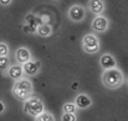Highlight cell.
Returning <instances> with one entry per match:
<instances>
[{"mask_svg":"<svg viewBox=\"0 0 128 121\" xmlns=\"http://www.w3.org/2000/svg\"><path fill=\"white\" fill-rule=\"evenodd\" d=\"M101 78H102L103 85L110 88V89H118L122 85V83H123V74L117 68L103 71Z\"/></svg>","mask_w":128,"mask_h":121,"instance_id":"1","label":"cell"},{"mask_svg":"<svg viewBox=\"0 0 128 121\" xmlns=\"http://www.w3.org/2000/svg\"><path fill=\"white\" fill-rule=\"evenodd\" d=\"M44 111V103L39 98H30L25 101V113H28L29 115L38 118Z\"/></svg>","mask_w":128,"mask_h":121,"instance_id":"2","label":"cell"},{"mask_svg":"<svg viewBox=\"0 0 128 121\" xmlns=\"http://www.w3.org/2000/svg\"><path fill=\"white\" fill-rule=\"evenodd\" d=\"M82 47H84L85 52L90 53V54L97 53L100 51V41L94 35L88 34L82 39Z\"/></svg>","mask_w":128,"mask_h":121,"instance_id":"3","label":"cell"},{"mask_svg":"<svg viewBox=\"0 0 128 121\" xmlns=\"http://www.w3.org/2000/svg\"><path fill=\"white\" fill-rule=\"evenodd\" d=\"M85 9L81 6V5H74L71 9H70V11H68V17L72 20V21H75V22H80V21H82L84 19H85Z\"/></svg>","mask_w":128,"mask_h":121,"instance_id":"4","label":"cell"},{"mask_svg":"<svg viewBox=\"0 0 128 121\" xmlns=\"http://www.w3.org/2000/svg\"><path fill=\"white\" fill-rule=\"evenodd\" d=\"M92 29L96 32H104L108 29V20L104 16H96V19L92 21Z\"/></svg>","mask_w":128,"mask_h":121,"instance_id":"5","label":"cell"},{"mask_svg":"<svg viewBox=\"0 0 128 121\" xmlns=\"http://www.w3.org/2000/svg\"><path fill=\"white\" fill-rule=\"evenodd\" d=\"M100 64H101L102 68H104V71L112 69V68H116V59H114V57L112 54L104 53L100 58Z\"/></svg>","mask_w":128,"mask_h":121,"instance_id":"6","label":"cell"},{"mask_svg":"<svg viewBox=\"0 0 128 121\" xmlns=\"http://www.w3.org/2000/svg\"><path fill=\"white\" fill-rule=\"evenodd\" d=\"M16 59H18V62L21 63V64H25V63L30 62V59H31L30 51H29L28 48H24V47L19 48V49L16 51Z\"/></svg>","mask_w":128,"mask_h":121,"instance_id":"7","label":"cell"},{"mask_svg":"<svg viewBox=\"0 0 128 121\" xmlns=\"http://www.w3.org/2000/svg\"><path fill=\"white\" fill-rule=\"evenodd\" d=\"M91 104H92V100L86 94H80L76 98V106L80 108V109H87V108L91 106Z\"/></svg>","mask_w":128,"mask_h":121,"instance_id":"8","label":"cell"},{"mask_svg":"<svg viewBox=\"0 0 128 121\" xmlns=\"http://www.w3.org/2000/svg\"><path fill=\"white\" fill-rule=\"evenodd\" d=\"M88 7H90L91 12H93L96 15H100L104 10V2L101 1V0H92V1L88 2Z\"/></svg>","mask_w":128,"mask_h":121,"instance_id":"9","label":"cell"},{"mask_svg":"<svg viewBox=\"0 0 128 121\" xmlns=\"http://www.w3.org/2000/svg\"><path fill=\"white\" fill-rule=\"evenodd\" d=\"M22 72L28 76H35L38 72H39V63H35V62H28L22 66Z\"/></svg>","mask_w":128,"mask_h":121,"instance_id":"10","label":"cell"},{"mask_svg":"<svg viewBox=\"0 0 128 121\" xmlns=\"http://www.w3.org/2000/svg\"><path fill=\"white\" fill-rule=\"evenodd\" d=\"M9 76L11 77V78H14V79H16V81H19V79H21V77H22V67L20 66V64H14V66H11L10 68H9Z\"/></svg>","mask_w":128,"mask_h":121,"instance_id":"11","label":"cell"},{"mask_svg":"<svg viewBox=\"0 0 128 121\" xmlns=\"http://www.w3.org/2000/svg\"><path fill=\"white\" fill-rule=\"evenodd\" d=\"M14 86H15V88H19V89H21V90L32 93V84H31V81H29V79H25V78L19 79V81H16Z\"/></svg>","mask_w":128,"mask_h":121,"instance_id":"12","label":"cell"},{"mask_svg":"<svg viewBox=\"0 0 128 121\" xmlns=\"http://www.w3.org/2000/svg\"><path fill=\"white\" fill-rule=\"evenodd\" d=\"M12 94H14V96H15L16 99H19L20 101H26L28 99L31 98V93L25 91V90H21V89L15 88V86H14V89H12Z\"/></svg>","mask_w":128,"mask_h":121,"instance_id":"13","label":"cell"},{"mask_svg":"<svg viewBox=\"0 0 128 121\" xmlns=\"http://www.w3.org/2000/svg\"><path fill=\"white\" fill-rule=\"evenodd\" d=\"M36 31H38L39 36H41V37H47V36L51 35L52 29H51V26H50L48 24H42L41 26H39V27L36 29Z\"/></svg>","mask_w":128,"mask_h":121,"instance_id":"14","label":"cell"},{"mask_svg":"<svg viewBox=\"0 0 128 121\" xmlns=\"http://www.w3.org/2000/svg\"><path fill=\"white\" fill-rule=\"evenodd\" d=\"M36 121H54V116H52L51 113L44 111L42 114H40V115L36 118Z\"/></svg>","mask_w":128,"mask_h":121,"instance_id":"15","label":"cell"},{"mask_svg":"<svg viewBox=\"0 0 128 121\" xmlns=\"http://www.w3.org/2000/svg\"><path fill=\"white\" fill-rule=\"evenodd\" d=\"M76 113V105L75 104H65L64 105V114H75Z\"/></svg>","mask_w":128,"mask_h":121,"instance_id":"16","label":"cell"},{"mask_svg":"<svg viewBox=\"0 0 128 121\" xmlns=\"http://www.w3.org/2000/svg\"><path fill=\"white\" fill-rule=\"evenodd\" d=\"M9 54V47L5 43H0V57H8Z\"/></svg>","mask_w":128,"mask_h":121,"instance_id":"17","label":"cell"},{"mask_svg":"<svg viewBox=\"0 0 128 121\" xmlns=\"http://www.w3.org/2000/svg\"><path fill=\"white\" fill-rule=\"evenodd\" d=\"M61 121H77V118L75 114H64Z\"/></svg>","mask_w":128,"mask_h":121,"instance_id":"18","label":"cell"},{"mask_svg":"<svg viewBox=\"0 0 128 121\" xmlns=\"http://www.w3.org/2000/svg\"><path fill=\"white\" fill-rule=\"evenodd\" d=\"M9 66V58L8 57H0V69H5Z\"/></svg>","mask_w":128,"mask_h":121,"instance_id":"19","label":"cell"},{"mask_svg":"<svg viewBox=\"0 0 128 121\" xmlns=\"http://www.w3.org/2000/svg\"><path fill=\"white\" fill-rule=\"evenodd\" d=\"M24 31L32 34V32H36V29H34V27H31V26H29V25H25V26H24Z\"/></svg>","mask_w":128,"mask_h":121,"instance_id":"20","label":"cell"},{"mask_svg":"<svg viewBox=\"0 0 128 121\" xmlns=\"http://www.w3.org/2000/svg\"><path fill=\"white\" fill-rule=\"evenodd\" d=\"M4 110H5V105H4V103H2V101H0V114H1V113H4Z\"/></svg>","mask_w":128,"mask_h":121,"instance_id":"21","label":"cell"},{"mask_svg":"<svg viewBox=\"0 0 128 121\" xmlns=\"http://www.w3.org/2000/svg\"><path fill=\"white\" fill-rule=\"evenodd\" d=\"M11 2H12L11 0H6V1H0V4H1V5H10Z\"/></svg>","mask_w":128,"mask_h":121,"instance_id":"22","label":"cell"},{"mask_svg":"<svg viewBox=\"0 0 128 121\" xmlns=\"http://www.w3.org/2000/svg\"><path fill=\"white\" fill-rule=\"evenodd\" d=\"M77 86H78L77 83H74V84H72V89H77Z\"/></svg>","mask_w":128,"mask_h":121,"instance_id":"23","label":"cell"}]
</instances>
